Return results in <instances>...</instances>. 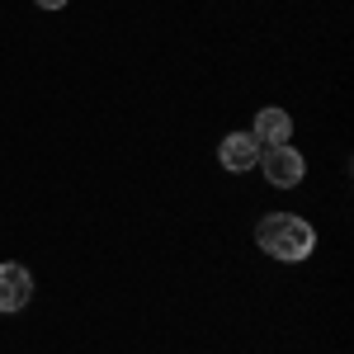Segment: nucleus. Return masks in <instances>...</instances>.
<instances>
[{"label": "nucleus", "mask_w": 354, "mask_h": 354, "mask_svg": "<svg viewBox=\"0 0 354 354\" xmlns=\"http://www.w3.org/2000/svg\"><path fill=\"white\" fill-rule=\"evenodd\" d=\"M255 142H260V147H283V142H288V137H293V118H288V113L283 109H260L255 113Z\"/></svg>", "instance_id": "39448f33"}, {"label": "nucleus", "mask_w": 354, "mask_h": 354, "mask_svg": "<svg viewBox=\"0 0 354 354\" xmlns=\"http://www.w3.org/2000/svg\"><path fill=\"white\" fill-rule=\"evenodd\" d=\"M260 142L250 133H227L222 137V147H218V161L227 165V170H250V165H260Z\"/></svg>", "instance_id": "20e7f679"}, {"label": "nucleus", "mask_w": 354, "mask_h": 354, "mask_svg": "<svg viewBox=\"0 0 354 354\" xmlns=\"http://www.w3.org/2000/svg\"><path fill=\"white\" fill-rule=\"evenodd\" d=\"M255 245L274 255V260H307L312 245H317V232L307 218H293V213H265L260 227H255Z\"/></svg>", "instance_id": "f257e3e1"}, {"label": "nucleus", "mask_w": 354, "mask_h": 354, "mask_svg": "<svg viewBox=\"0 0 354 354\" xmlns=\"http://www.w3.org/2000/svg\"><path fill=\"white\" fill-rule=\"evenodd\" d=\"M38 5H43V10H62L66 0H38Z\"/></svg>", "instance_id": "423d86ee"}, {"label": "nucleus", "mask_w": 354, "mask_h": 354, "mask_svg": "<svg viewBox=\"0 0 354 354\" xmlns=\"http://www.w3.org/2000/svg\"><path fill=\"white\" fill-rule=\"evenodd\" d=\"M28 298H33V279H28L24 265H0V312H24Z\"/></svg>", "instance_id": "7ed1b4c3"}, {"label": "nucleus", "mask_w": 354, "mask_h": 354, "mask_svg": "<svg viewBox=\"0 0 354 354\" xmlns=\"http://www.w3.org/2000/svg\"><path fill=\"white\" fill-rule=\"evenodd\" d=\"M260 170H265V180H270L274 189H293V185H302V156L283 142V147H265L260 151Z\"/></svg>", "instance_id": "f03ea898"}]
</instances>
